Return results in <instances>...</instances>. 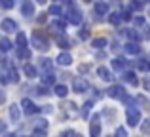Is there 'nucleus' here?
<instances>
[{"label": "nucleus", "instance_id": "nucleus-1", "mask_svg": "<svg viewBox=\"0 0 150 137\" xmlns=\"http://www.w3.org/2000/svg\"><path fill=\"white\" fill-rule=\"evenodd\" d=\"M30 44L38 50V52H48L50 50V40L42 31H34L33 36H30Z\"/></svg>", "mask_w": 150, "mask_h": 137}, {"label": "nucleus", "instance_id": "nucleus-2", "mask_svg": "<svg viewBox=\"0 0 150 137\" xmlns=\"http://www.w3.org/2000/svg\"><path fill=\"white\" fill-rule=\"evenodd\" d=\"M82 21H84L82 11L76 8V4H74V2H70L69 4V13H67V23H72V25H82Z\"/></svg>", "mask_w": 150, "mask_h": 137}, {"label": "nucleus", "instance_id": "nucleus-3", "mask_svg": "<svg viewBox=\"0 0 150 137\" xmlns=\"http://www.w3.org/2000/svg\"><path fill=\"white\" fill-rule=\"evenodd\" d=\"M89 89V82L84 76H74L72 78V92L76 93H86Z\"/></svg>", "mask_w": 150, "mask_h": 137}, {"label": "nucleus", "instance_id": "nucleus-4", "mask_svg": "<svg viewBox=\"0 0 150 137\" xmlns=\"http://www.w3.org/2000/svg\"><path fill=\"white\" fill-rule=\"evenodd\" d=\"M106 95L112 97V99H122V101H124L125 97H127V93H125L124 86H120V84H112L108 89H106Z\"/></svg>", "mask_w": 150, "mask_h": 137}, {"label": "nucleus", "instance_id": "nucleus-5", "mask_svg": "<svg viewBox=\"0 0 150 137\" xmlns=\"http://www.w3.org/2000/svg\"><path fill=\"white\" fill-rule=\"evenodd\" d=\"M125 120H127V124L131 128L139 126L141 124V111L139 109H127V111H125Z\"/></svg>", "mask_w": 150, "mask_h": 137}, {"label": "nucleus", "instance_id": "nucleus-6", "mask_svg": "<svg viewBox=\"0 0 150 137\" xmlns=\"http://www.w3.org/2000/svg\"><path fill=\"white\" fill-rule=\"evenodd\" d=\"M101 135V114H93L89 122V137H99Z\"/></svg>", "mask_w": 150, "mask_h": 137}, {"label": "nucleus", "instance_id": "nucleus-7", "mask_svg": "<svg viewBox=\"0 0 150 137\" xmlns=\"http://www.w3.org/2000/svg\"><path fill=\"white\" fill-rule=\"evenodd\" d=\"M65 25H67V19H57V21H51L50 23V31L55 34V38L65 34Z\"/></svg>", "mask_w": 150, "mask_h": 137}, {"label": "nucleus", "instance_id": "nucleus-8", "mask_svg": "<svg viewBox=\"0 0 150 137\" xmlns=\"http://www.w3.org/2000/svg\"><path fill=\"white\" fill-rule=\"evenodd\" d=\"M21 107H23V112H25L27 116H33V114H36V112H40V109H38L29 97H25V99L21 101Z\"/></svg>", "mask_w": 150, "mask_h": 137}, {"label": "nucleus", "instance_id": "nucleus-9", "mask_svg": "<svg viewBox=\"0 0 150 137\" xmlns=\"http://www.w3.org/2000/svg\"><path fill=\"white\" fill-rule=\"evenodd\" d=\"M0 27H2V31H4V33H17V23H15L13 19H10V17L2 19Z\"/></svg>", "mask_w": 150, "mask_h": 137}, {"label": "nucleus", "instance_id": "nucleus-10", "mask_svg": "<svg viewBox=\"0 0 150 137\" xmlns=\"http://www.w3.org/2000/svg\"><path fill=\"white\" fill-rule=\"evenodd\" d=\"M48 128H50L48 120L40 118V120H36V122H34V133H36V135H42V137H44V133H46V131H48Z\"/></svg>", "mask_w": 150, "mask_h": 137}, {"label": "nucleus", "instance_id": "nucleus-11", "mask_svg": "<svg viewBox=\"0 0 150 137\" xmlns=\"http://www.w3.org/2000/svg\"><path fill=\"white\" fill-rule=\"evenodd\" d=\"M38 69L44 70V74H51V69H53V61L48 59V57H40V59H38Z\"/></svg>", "mask_w": 150, "mask_h": 137}, {"label": "nucleus", "instance_id": "nucleus-12", "mask_svg": "<svg viewBox=\"0 0 150 137\" xmlns=\"http://www.w3.org/2000/svg\"><path fill=\"white\" fill-rule=\"evenodd\" d=\"M122 80L127 82V84H131V86H139V78H137V74L133 72V70H124Z\"/></svg>", "mask_w": 150, "mask_h": 137}, {"label": "nucleus", "instance_id": "nucleus-13", "mask_svg": "<svg viewBox=\"0 0 150 137\" xmlns=\"http://www.w3.org/2000/svg\"><path fill=\"white\" fill-rule=\"evenodd\" d=\"M124 52L127 53V55H139L141 53V46L137 44V42H127V44L124 46Z\"/></svg>", "mask_w": 150, "mask_h": 137}, {"label": "nucleus", "instance_id": "nucleus-14", "mask_svg": "<svg viewBox=\"0 0 150 137\" xmlns=\"http://www.w3.org/2000/svg\"><path fill=\"white\" fill-rule=\"evenodd\" d=\"M57 65H61V67H69L70 63H72V55H70L69 52H63V53H59L57 55Z\"/></svg>", "mask_w": 150, "mask_h": 137}, {"label": "nucleus", "instance_id": "nucleus-15", "mask_svg": "<svg viewBox=\"0 0 150 137\" xmlns=\"http://www.w3.org/2000/svg\"><path fill=\"white\" fill-rule=\"evenodd\" d=\"M21 13L25 15V17H33L34 15V4L30 2V0H25V2L21 4Z\"/></svg>", "mask_w": 150, "mask_h": 137}, {"label": "nucleus", "instance_id": "nucleus-16", "mask_svg": "<svg viewBox=\"0 0 150 137\" xmlns=\"http://www.w3.org/2000/svg\"><path fill=\"white\" fill-rule=\"evenodd\" d=\"M55 42H57V46H59V48H63V50L72 48V40H70L67 34H61V36H57V38H55Z\"/></svg>", "mask_w": 150, "mask_h": 137}, {"label": "nucleus", "instance_id": "nucleus-17", "mask_svg": "<svg viewBox=\"0 0 150 137\" xmlns=\"http://www.w3.org/2000/svg\"><path fill=\"white\" fill-rule=\"evenodd\" d=\"M97 74H99V78H101V80L103 82H112V72H110V69H106V67H103V65H101V67L99 69H97Z\"/></svg>", "mask_w": 150, "mask_h": 137}, {"label": "nucleus", "instance_id": "nucleus-18", "mask_svg": "<svg viewBox=\"0 0 150 137\" xmlns=\"http://www.w3.org/2000/svg\"><path fill=\"white\" fill-rule=\"evenodd\" d=\"M23 72H25L27 78H36L38 76V69L34 67V65H30V63H25V65H23Z\"/></svg>", "mask_w": 150, "mask_h": 137}, {"label": "nucleus", "instance_id": "nucleus-19", "mask_svg": "<svg viewBox=\"0 0 150 137\" xmlns=\"http://www.w3.org/2000/svg\"><path fill=\"white\" fill-rule=\"evenodd\" d=\"M124 33L129 38V42H137L139 44V40L143 38V34H139V31H135V29H124Z\"/></svg>", "mask_w": 150, "mask_h": 137}, {"label": "nucleus", "instance_id": "nucleus-20", "mask_svg": "<svg viewBox=\"0 0 150 137\" xmlns=\"http://www.w3.org/2000/svg\"><path fill=\"white\" fill-rule=\"evenodd\" d=\"M95 13L97 15H106L108 13V10H110V4L108 2H95Z\"/></svg>", "mask_w": 150, "mask_h": 137}, {"label": "nucleus", "instance_id": "nucleus-21", "mask_svg": "<svg viewBox=\"0 0 150 137\" xmlns=\"http://www.w3.org/2000/svg\"><path fill=\"white\" fill-rule=\"evenodd\" d=\"M127 67V59L125 57H114L112 59V69L114 70H124Z\"/></svg>", "mask_w": 150, "mask_h": 137}, {"label": "nucleus", "instance_id": "nucleus-22", "mask_svg": "<svg viewBox=\"0 0 150 137\" xmlns=\"http://www.w3.org/2000/svg\"><path fill=\"white\" fill-rule=\"evenodd\" d=\"M53 93H55L57 97H61V99H65L67 93H69V88H67L65 84H55V86H53Z\"/></svg>", "mask_w": 150, "mask_h": 137}, {"label": "nucleus", "instance_id": "nucleus-23", "mask_svg": "<svg viewBox=\"0 0 150 137\" xmlns=\"http://www.w3.org/2000/svg\"><path fill=\"white\" fill-rule=\"evenodd\" d=\"M10 118L11 122H19V118H21V111H19V105H10Z\"/></svg>", "mask_w": 150, "mask_h": 137}, {"label": "nucleus", "instance_id": "nucleus-24", "mask_svg": "<svg viewBox=\"0 0 150 137\" xmlns=\"http://www.w3.org/2000/svg\"><path fill=\"white\" fill-rule=\"evenodd\" d=\"M122 21H124V19H122V11H114V13L108 15V23H110V25H114V27H118Z\"/></svg>", "mask_w": 150, "mask_h": 137}, {"label": "nucleus", "instance_id": "nucleus-25", "mask_svg": "<svg viewBox=\"0 0 150 137\" xmlns=\"http://www.w3.org/2000/svg\"><path fill=\"white\" fill-rule=\"evenodd\" d=\"M63 111H65V116H74L76 111H78V107H76V103H65Z\"/></svg>", "mask_w": 150, "mask_h": 137}, {"label": "nucleus", "instance_id": "nucleus-26", "mask_svg": "<svg viewBox=\"0 0 150 137\" xmlns=\"http://www.w3.org/2000/svg\"><path fill=\"white\" fill-rule=\"evenodd\" d=\"M8 80H10L11 84H15V82L19 80V76H17V69H15L13 65H10V67H8Z\"/></svg>", "mask_w": 150, "mask_h": 137}, {"label": "nucleus", "instance_id": "nucleus-27", "mask_svg": "<svg viewBox=\"0 0 150 137\" xmlns=\"http://www.w3.org/2000/svg\"><path fill=\"white\" fill-rule=\"evenodd\" d=\"M15 44H17V50L27 48V36L25 33H17V38H15Z\"/></svg>", "mask_w": 150, "mask_h": 137}, {"label": "nucleus", "instance_id": "nucleus-28", "mask_svg": "<svg viewBox=\"0 0 150 137\" xmlns=\"http://www.w3.org/2000/svg\"><path fill=\"white\" fill-rule=\"evenodd\" d=\"M106 44H108V40H106V38H103V36H99V38H93V42H91V46H93L95 50H103Z\"/></svg>", "mask_w": 150, "mask_h": 137}, {"label": "nucleus", "instance_id": "nucleus-29", "mask_svg": "<svg viewBox=\"0 0 150 137\" xmlns=\"http://www.w3.org/2000/svg\"><path fill=\"white\" fill-rule=\"evenodd\" d=\"M48 13L50 15H55V17H61V15H63V8L59 6V4H51L50 10H48Z\"/></svg>", "mask_w": 150, "mask_h": 137}, {"label": "nucleus", "instance_id": "nucleus-30", "mask_svg": "<svg viewBox=\"0 0 150 137\" xmlns=\"http://www.w3.org/2000/svg\"><path fill=\"white\" fill-rule=\"evenodd\" d=\"M17 57L23 61H29L30 59V50L29 48H23V50H17Z\"/></svg>", "mask_w": 150, "mask_h": 137}, {"label": "nucleus", "instance_id": "nucleus-31", "mask_svg": "<svg viewBox=\"0 0 150 137\" xmlns=\"http://www.w3.org/2000/svg\"><path fill=\"white\" fill-rule=\"evenodd\" d=\"M53 84H55V76L53 74H44V76H42V86L48 88V86H53Z\"/></svg>", "mask_w": 150, "mask_h": 137}, {"label": "nucleus", "instance_id": "nucleus-32", "mask_svg": "<svg viewBox=\"0 0 150 137\" xmlns=\"http://www.w3.org/2000/svg\"><path fill=\"white\" fill-rule=\"evenodd\" d=\"M11 50V42L8 38H0V52H10Z\"/></svg>", "mask_w": 150, "mask_h": 137}, {"label": "nucleus", "instance_id": "nucleus-33", "mask_svg": "<svg viewBox=\"0 0 150 137\" xmlns=\"http://www.w3.org/2000/svg\"><path fill=\"white\" fill-rule=\"evenodd\" d=\"M91 107H93V101H86L84 107H82V116L84 118H88V114L91 112Z\"/></svg>", "mask_w": 150, "mask_h": 137}, {"label": "nucleus", "instance_id": "nucleus-34", "mask_svg": "<svg viewBox=\"0 0 150 137\" xmlns=\"http://www.w3.org/2000/svg\"><path fill=\"white\" fill-rule=\"evenodd\" d=\"M141 131H143L144 135H150V118H146V120L141 122Z\"/></svg>", "mask_w": 150, "mask_h": 137}, {"label": "nucleus", "instance_id": "nucleus-35", "mask_svg": "<svg viewBox=\"0 0 150 137\" xmlns=\"http://www.w3.org/2000/svg\"><path fill=\"white\" fill-rule=\"evenodd\" d=\"M133 25L135 27H144L146 25V19H144L143 15H135V17H133Z\"/></svg>", "mask_w": 150, "mask_h": 137}, {"label": "nucleus", "instance_id": "nucleus-36", "mask_svg": "<svg viewBox=\"0 0 150 137\" xmlns=\"http://www.w3.org/2000/svg\"><path fill=\"white\" fill-rule=\"evenodd\" d=\"M137 67L141 70H150V61L148 59H139L137 61Z\"/></svg>", "mask_w": 150, "mask_h": 137}, {"label": "nucleus", "instance_id": "nucleus-37", "mask_svg": "<svg viewBox=\"0 0 150 137\" xmlns=\"http://www.w3.org/2000/svg\"><path fill=\"white\" fill-rule=\"evenodd\" d=\"M127 8L131 11H139V10H143V8H144V4H141V2H129Z\"/></svg>", "mask_w": 150, "mask_h": 137}, {"label": "nucleus", "instance_id": "nucleus-38", "mask_svg": "<svg viewBox=\"0 0 150 137\" xmlns=\"http://www.w3.org/2000/svg\"><path fill=\"white\" fill-rule=\"evenodd\" d=\"M114 137H129V135H127V131H125V128L118 126L116 131H114Z\"/></svg>", "mask_w": 150, "mask_h": 137}, {"label": "nucleus", "instance_id": "nucleus-39", "mask_svg": "<svg viewBox=\"0 0 150 137\" xmlns=\"http://www.w3.org/2000/svg\"><path fill=\"white\" fill-rule=\"evenodd\" d=\"M78 36H80V40L89 38V29H88V27H82V31H80V34H78Z\"/></svg>", "mask_w": 150, "mask_h": 137}, {"label": "nucleus", "instance_id": "nucleus-40", "mask_svg": "<svg viewBox=\"0 0 150 137\" xmlns=\"http://www.w3.org/2000/svg\"><path fill=\"white\" fill-rule=\"evenodd\" d=\"M89 70H91V65H80V67H78V72L80 74H86V72H89Z\"/></svg>", "mask_w": 150, "mask_h": 137}, {"label": "nucleus", "instance_id": "nucleus-41", "mask_svg": "<svg viewBox=\"0 0 150 137\" xmlns=\"http://www.w3.org/2000/svg\"><path fill=\"white\" fill-rule=\"evenodd\" d=\"M76 135H78V133H76L74 130H65V131H63V133L59 135V137H76Z\"/></svg>", "mask_w": 150, "mask_h": 137}, {"label": "nucleus", "instance_id": "nucleus-42", "mask_svg": "<svg viewBox=\"0 0 150 137\" xmlns=\"http://www.w3.org/2000/svg\"><path fill=\"white\" fill-rule=\"evenodd\" d=\"M36 92H38V95H48V88H46V86H38L36 88Z\"/></svg>", "mask_w": 150, "mask_h": 137}, {"label": "nucleus", "instance_id": "nucleus-43", "mask_svg": "<svg viewBox=\"0 0 150 137\" xmlns=\"http://www.w3.org/2000/svg\"><path fill=\"white\" fill-rule=\"evenodd\" d=\"M143 38L150 40V25H144V33H143Z\"/></svg>", "mask_w": 150, "mask_h": 137}, {"label": "nucleus", "instance_id": "nucleus-44", "mask_svg": "<svg viewBox=\"0 0 150 137\" xmlns=\"http://www.w3.org/2000/svg\"><path fill=\"white\" fill-rule=\"evenodd\" d=\"M0 6H2L4 10H11V8H13V2H2Z\"/></svg>", "mask_w": 150, "mask_h": 137}, {"label": "nucleus", "instance_id": "nucleus-45", "mask_svg": "<svg viewBox=\"0 0 150 137\" xmlns=\"http://www.w3.org/2000/svg\"><path fill=\"white\" fill-rule=\"evenodd\" d=\"M143 86H144V89H146V92H150V78H146V80L143 82Z\"/></svg>", "mask_w": 150, "mask_h": 137}, {"label": "nucleus", "instance_id": "nucleus-46", "mask_svg": "<svg viewBox=\"0 0 150 137\" xmlns=\"http://www.w3.org/2000/svg\"><path fill=\"white\" fill-rule=\"evenodd\" d=\"M42 112H51L53 111V109H51V105H44V109H40Z\"/></svg>", "mask_w": 150, "mask_h": 137}, {"label": "nucleus", "instance_id": "nucleus-47", "mask_svg": "<svg viewBox=\"0 0 150 137\" xmlns=\"http://www.w3.org/2000/svg\"><path fill=\"white\" fill-rule=\"evenodd\" d=\"M4 131H6V122L0 120V133H4Z\"/></svg>", "mask_w": 150, "mask_h": 137}, {"label": "nucleus", "instance_id": "nucleus-48", "mask_svg": "<svg viewBox=\"0 0 150 137\" xmlns=\"http://www.w3.org/2000/svg\"><path fill=\"white\" fill-rule=\"evenodd\" d=\"M4 101H6V93L0 89V105H4Z\"/></svg>", "mask_w": 150, "mask_h": 137}, {"label": "nucleus", "instance_id": "nucleus-49", "mask_svg": "<svg viewBox=\"0 0 150 137\" xmlns=\"http://www.w3.org/2000/svg\"><path fill=\"white\" fill-rule=\"evenodd\" d=\"M38 23H46V13H42L40 17H38Z\"/></svg>", "mask_w": 150, "mask_h": 137}, {"label": "nucleus", "instance_id": "nucleus-50", "mask_svg": "<svg viewBox=\"0 0 150 137\" xmlns=\"http://www.w3.org/2000/svg\"><path fill=\"white\" fill-rule=\"evenodd\" d=\"M118 46H120V44H118V42L114 40V42H112V52H116V50H118Z\"/></svg>", "mask_w": 150, "mask_h": 137}, {"label": "nucleus", "instance_id": "nucleus-51", "mask_svg": "<svg viewBox=\"0 0 150 137\" xmlns=\"http://www.w3.org/2000/svg\"><path fill=\"white\" fill-rule=\"evenodd\" d=\"M4 137H17V135H15V133H6Z\"/></svg>", "mask_w": 150, "mask_h": 137}, {"label": "nucleus", "instance_id": "nucleus-52", "mask_svg": "<svg viewBox=\"0 0 150 137\" xmlns=\"http://www.w3.org/2000/svg\"><path fill=\"white\" fill-rule=\"evenodd\" d=\"M29 137H42V135H36V133H33V135H29Z\"/></svg>", "mask_w": 150, "mask_h": 137}]
</instances>
